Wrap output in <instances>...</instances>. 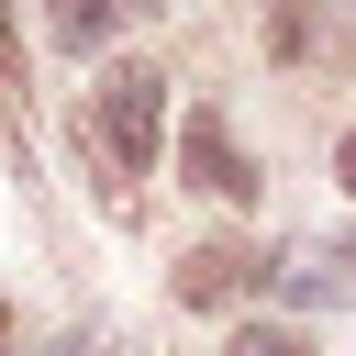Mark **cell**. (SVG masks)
Segmentation results:
<instances>
[{"label":"cell","instance_id":"ba28073f","mask_svg":"<svg viewBox=\"0 0 356 356\" xmlns=\"http://www.w3.org/2000/svg\"><path fill=\"white\" fill-rule=\"evenodd\" d=\"M0 56H11V0H0Z\"/></svg>","mask_w":356,"mask_h":356},{"label":"cell","instance_id":"9c48e42d","mask_svg":"<svg viewBox=\"0 0 356 356\" xmlns=\"http://www.w3.org/2000/svg\"><path fill=\"white\" fill-rule=\"evenodd\" d=\"M56 356H100V345H78V334H67V345H56Z\"/></svg>","mask_w":356,"mask_h":356},{"label":"cell","instance_id":"6da1fadb","mask_svg":"<svg viewBox=\"0 0 356 356\" xmlns=\"http://www.w3.org/2000/svg\"><path fill=\"white\" fill-rule=\"evenodd\" d=\"M156 134H167V78L156 67H111L100 78V167H111V189L156 167Z\"/></svg>","mask_w":356,"mask_h":356},{"label":"cell","instance_id":"5b68a950","mask_svg":"<svg viewBox=\"0 0 356 356\" xmlns=\"http://www.w3.org/2000/svg\"><path fill=\"white\" fill-rule=\"evenodd\" d=\"M222 356H312V334H289V323H234Z\"/></svg>","mask_w":356,"mask_h":356},{"label":"cell","instance_id":"30bf717a","mask_svg":"<svg viewBox=\"0 0 356 356\" xmlns=\"http://www.w3.org/2000/svg\"><path fill=\"white\" fill-rule=\"evenodd\" d=\"M111 11H167V0H111Z\"/></svg>","mask_w":356,"mask_h":356},{"label":"cell","instance_id":"277c9868","mask_svg":"<svg viewBox=\"0 0 356 356\" xmlns=\"http://www.w3.org/2000/svg\"><path fill=\"white\" fill-rule=\"evenodd\" d=\"M44 22H56V44H67V56H89V44L111 33V0H56Z\"/></svg>","mask_w":356,"mask_h":356},{"label":"cell","instance_id":"52a82bcc","mask_svg":"<svg viewBox=\"0 0 356 356\" xmlns=\"http://www.w3.org/2000/svg\"><path fill=\"white\" fill-rule=\"evenodd\" d=\"M334 178H345V200H356V122H345V145H334Z\"/></svg>","mask_w":356,"mask_h":356},{"label":"cell","instance_id":"8992f818","mask_svg":"<svg viewBox=\"0 0 356 356\" xmlns=\"http://www.w3.org/2000/svg\"><path fill=\"white\" fill-rule=\"evenodd\" d=\"M323 267H334V289H345V300H356V234H345V245H334V256H323Z\"/></svg>","mask_w":356,"mask_h":356},{"label":"cell","instance_id":"3957f363","mask_svg":"<svg viewBox=\"0 0 356 356\" xmlns=\"http://www.w3.org/2000/svg\"><path fill=\"white\" fill-rule=\"evenodd\" d=\"M245 278H256V256H245V245H189V256L167 267L178 312H222V300H245Z\"/></svg>","mask_w":356,"mask_h":356},{"label":"cell","instance_id":"7a4b0ae2","mask_svg":"<svg viewBox=\"0 0 356 356\" xmlns=\"http://www.w3.org/2000/svg\"><path fill=\"white\" fill-rule=\"evenodd\" d=\"M178 178H189V189H211V200H256V167L234 156L222 111H189V122H178Z\"/></svg>","mask_w":356,"mask_h":356}]
</instances>
